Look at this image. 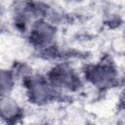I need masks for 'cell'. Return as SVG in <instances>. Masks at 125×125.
Returning a JSON list of instances; mask_svg holds the SVG:
<instances>
[{
    "label": "cell",
    "mask_w": 125,
    "mask_h": 125,
    "mask_svg": "<svg viewBox=\"0 0 125 125\" xmlns=\"http://www.w3.org/2000/svg\"><path fill=\"white\" fill-rule=\"evenodd\" d=\"M17 83V78L14 75L12 69L6 68L2 69L0 73V87H1V97L10 96L15 89Z\"/></svg>",
    "instance_id": "obj_6"
},
{
    "label": "cell",
    "mask_w": 125,
    "mask_h": 125,
    "mask_svg": "<svg viewBox=\"0 0 125 125\" xmlns=\"http://www.w3.org/2000/svg\"><path fill=\"white\" fill-rule=\"evenodd\" d=\"M26 34L29 44L39 51H43L54 46L58 28L56 24L43 18L34 21Z\"/></svg>",
    "instance_id": "obj_4"
},
{
    "label": "cell",
    "mask_w": 125,
    "mask_h": 125,
    "mask_svg": "<svg viewBox=\"0 0 125 125\" xmlns=\"http://www.w3.org/2000/svg\"><path fill=\"white\" fill-rule=\"evenodd\" d=\"M86 82L99 90H107L119 83V73L111 61L86 64L82 70Z\"/></svg>",
    "instance_id": "obj_2"
},
{
    "label": "cell",
    "mask_w": 125,
    "mask_h": 125,
    "mask_svg": "<svg viewBox=\"0 0 125 125\" xmlns=\"http://www.w3.org/2000/svg\"><path fill=\"white\" fill-rule=\"evenodd\" d=\"M26 100L34 105L42 106L55 102L60 92L51 84L46 75L32 73L21 81Z\"/></svg>",
    "instance_id": "obj_1"
},
{
    "label": "cell",
    "mask_w": 125,
    "mask_h": 125,
    "mask_svg": "<svg viewBox=\"0 0 125 125\" xmlns=\"http://www.w3.org/2000/svg\"><path fill=\"white\" fill-rule=\"evenodd\" d=\"M46 76L60 93H75L83 87V78L67 62H58L49 69Z\"/></svg>",
    "instance_id": "obj_3"
},
{
    "label": "cell",
    "mask_w": 125,
    "mask_h": 125,
    "mask_svg": "<svg viewBox=\"0 0 125 125\" xmlns=\"http://www.w3.org/2000/svg\"><path fill=\"white\" fill-rule=\"evenodd\" d=\"M110 49L115 55L125 56V35H119L112 38Z\"/></svg>",
    "instance_id": "obj_7"
},
{
    "label": "cell",
    "mask_w": 125,
    "mask_h": 125,
    "mask_svg": "<svg viewBox=\"0 0 125 125\" xmlns=\"http://www.w3.org/2000/svg\"><path fill=\"white\" fill-rule=\"evenodd\" d=\"M0 116L7 125H15L23 117V108L21 104L11 95L1 97Z\"/></svg>",
    "instance_id": "obj_5"
},
{
    "label": "cell",
    "mask_w": 125,
    "mask_h": 125,
    "mask_svg": "<svg viewBox=\"0 0 125 125\" xmlns=\"http://www.w3.org/2000/svg\"><path fill=\"white\" fill-rule=\"evenodd\" d=\"M33 125H51V124H48V123H39V124H33Z\"/></svg>",
    "instance_id": "obj_9"
},
{
    "label": "cell",
    "mask_w": 125,
    "mask_h": 125,
    "mask_svg": "<svg viewBox=\"0 0 125 125\" xmlns=\"http://www.w3.org/2000/svg\"><path fill=\"white\" fill-rule=\"evenodd\" d=\"M119 104H120V107L121 109L125 112V90L121 93L120 98H119Z\"/></svg>",
    "instance_id": "obj_8"
}]
</instances>
